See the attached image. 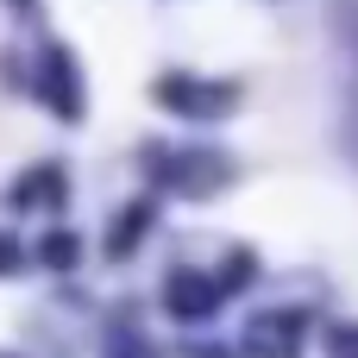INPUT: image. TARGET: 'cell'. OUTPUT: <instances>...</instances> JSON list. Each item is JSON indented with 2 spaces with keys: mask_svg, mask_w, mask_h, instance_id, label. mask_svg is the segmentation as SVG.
<instances>
[{
  "mask_svg": "<svg viewBox=\"0 0 358 358\" xmlns=\"http://www.w3.org/2000/svg\"><path fill=\"white\" fill-rule=\"evenodd\" d=\"M38 88H44V101H50L57 113H76V107H82V94L69 88V57H63V50H50V57H44V69H38Z\"/></svg>",
  "mask_w": 358,
  "mask_h": 358,
  "instance_id": "1",
  "label": "cell"
},
{
  "mask_svg": "<svg viewBox=\"0 0 358 358\" xmlns=\"http://www.w3.org/2000/svg\"><path fill=\"white\" fill-rule=\"evenodd\" d=\"M164 302L176 308V315H208L214 308V283H201V277H170V289H164Z\"/></svg>",
  "mask_w": 358,
  "mask_h": 358,
  "instance_id": "2",
  "label": "cell"
},
{
  "mask_svg": "<svg viewBox=\"0 0 358 358\" xmlns=\"http://www.w3.org/2000/svg\"><path fill=\"white\" fill-rule=\"evenodd\" d=\"M145 220H151V208H132V214H120V227H113V239H107V252H113V258H126V252L138 245V233H145Z\"/></svg>",
  "mask_w": 358,
  "mask_h": 358,
  "instance_id": "3",
  "label": "cell"
},
{
  "mask_svg": "<svg viewBox=\"0 0 358 358\" xmlns=\"http://www.w3.org/2000/svg\"><path fill=\"white\" fill-rule=\"evenodd\" d=\"M340 352H346V358H358V334H340Z\"/></svg>",
  "mask_w": 358,
  "mask_h": 358,
  "instance_id": "4",
  "label": "cell"
}]
</instances>
